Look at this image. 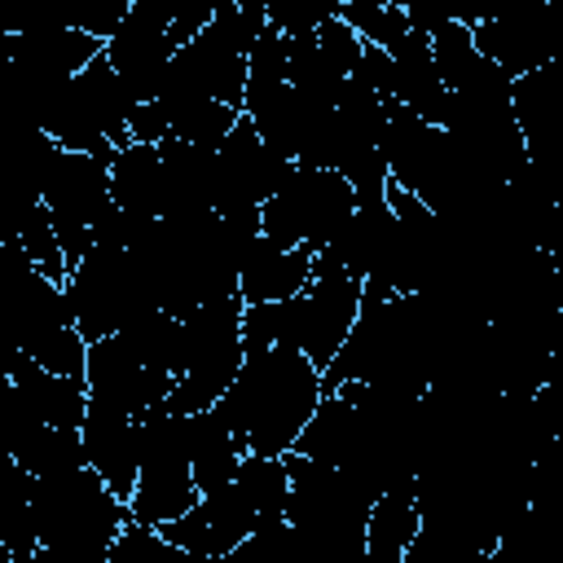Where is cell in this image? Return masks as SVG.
<instances>
[{
  "instance_id": "cell-1",
  "label": "cell",
  "mask_w": 563,
  "mask_h": 563,
  "mask_svg": "<svg viewBox=\"0 0 563 563\" xmlns=\"http://www.w3.org/2000/svg\"><path fill=\"white\" fill-rule=\"evenodd\" d=\"M321 396H325L321 365H312L299 347L264 343V347H246L242 369L220 405L251 453L286 457L299 431L308 427V418L317 413Z\"/></svg>"
},
{
  "instance_id": "cell-2",
  "label": "cell",
  "mask_w": 563,
  "mask_h": 563,
  "mask_svg": "<svg viewBox=\"0 0 563 563\" xmlns=\"http://www.w3.org/2000/svg\"><path fill=\"white\" fill-rule=\"evenodd\" d=\"M31 510L40 532L35 563H101L110 559L114 537L132 519V506L92 471H66V475H31Z\"/></svg>"
},
{
  "instance_id": "cell-3",
  "label": "cell",
  "mask_w": 563,
  "mask_h": 563,
  "mask_svg": "<svg viewBox=\"0 0 563 563\" xmlns=\"http://www.w3.org/2000/svg\"><path fill=\"white\" fill-rule=\"evenodd\" d=\"M290 462V506L286 519L308 559H361L365 563V523L374 497L339 466L308 453H286Z\"/></svg>"
},
{
  "instance_id": "cell-4",
  "label": "cell",
  "mask_w": 563,
  "mask_h": 563,
  "mask_svg": "<svg viewBox=\"0 0 563 563\" xmlns=\"http://www.w3.org/2000/svg\"><path fill=\"white\" fill-rule=\"evenodd\" d=\"M128 110H132V92L101 48L66 88H57V97L35 114L31 128L48 132L66 150H92L110 158L119 145L132 141Z\"/></svg>"
},
{
  "instance_id": "cell-5",
  "label": "cell",
  "mask_w": 563,
  "mask_h": 563,
  "mask_svg": "<svg viewBox=\"0 0 563 563\" xmlns=\"http://www.w3.org/2000/svg\"><path fill=\"white\" fill-rule=\"evenodd\" d=\"M13 246V290H9V312H13V339L18 347L57 369V374H75L84 378V361H88V339L75 325L70 299H66V282L48 277L44 268H35V260Z\"/></svg>"
},
{
  "instance_id": "cell-6",
  "label": "cell",
  "mask_w": 563,
  "mask_h": 563,
  "mask_svg": "<svg viewBox=\"0 0 563 563\" xmlns=\"http://www.w3.org/2000/svg\"><path fill=\"white\" fill-rule=\"evenodd\" d=\"M356 185L330 167V163H295L286 185L260 207L264 233L286 246H312L325 251L339 242V233L356 216Z\"/></svg>"
},
{
  "instance_id": "cell-7",
  "label": "cell",
  "mask_w": 563,
  "mask_h": 563,
  "mask_svg": "<svg viewBox=\"0 0 563 563\" xmlns=\"http://www.w3.org/2000/svg\"><path fill=\"white\" fill-rule=\"evenodd\" d=\"M242 295L207 299L185 317V369L167 396L172 409L194 413L207 405H220L224 391L233 387L246 343H242Z\"/></svg>"
},
{
  "instance_id": "cell-8",
  "label": "cell",
  "mask_w": 563,
  "mask_h": 563,
  "mask_svg": "<svg viewBox=\"0 0 563 563\" xmlns=\"http://www.w3.org/2000/svg\"><path fill=\"white\" fill-rule=\"evenodd\" d=\"M136 422H141V471H136V493L128 497V506L136 523H167L202 497L194 479V462H189L185 413L172 405H154L136 413Z\"/></svg>"
},
{
  "instance_id": "cell-9",
  "label": "cell",
  "mask_w": 563,
  "mask_h": 563,
  "mask_svg": "<svg viewBox=\"0 0 563 563\" xmlns=\"http://www.w3.org/2000/svg\"><path fill=\"white\" fill-rule=\"evenodd\" d=\"M114 158V154H110ZM110 158L92 150H66L53 145L44 172H40V202L48 207L66 264L75 268L92 246V220L114 202L110 194Z\"/></svg>"
},
{
  "instance_id": "cell-10",
  "label": "cell",
  "mask_w": 563,
  "mask_h": 563,
  "mask_svg": "<svg viewBox=\"0 0 563 563\" xmlns=\"http://www.w3.org/2000/svg\"><path fill=\"white\" fill-rule=\"evenodd\" d=\"M66 299L75 312V325L84 330V339H106L128 330L141 312L158 308L132 264L128 251H110V246H88V255L66 273Z\"/></svg>"
},
{
  "instance_id": "cell-11",
  "label": "cell",
  "mask_w": 563,
  "mask_h": 563,
  "mask_svg": "<svg viewBox=\"0 0 563 563\" xmlns=\"http://www.w3.org/2000/svg\"><path fill=\"white\" fill-rule=\"evenodd\" d=\"M361 303H365V282L334 255L317 251L312 277L295 295V317H299V352L312 365H321V374L347 343V334L361 317Z\"/></svg>"
},
{
  "instance_id": "cell-12",
  "label": "cell",
  "mask_w": 563,
  "mask_h": 563,
  "mask_svg": "<svg viewBox=\"0 0 563 563\" xmlns=\"http://www.w3.org/2000/svg\"><path fill=\"white\" fill-rule=\"evenodd\" d=\"M158 528L194 563H224L260 532V515H255V506L246 501V493L233 479V484H224L216 493H202L185 515H176V519H167Z\"/></svg>"
},
{
  "instance_id": "cell-13",
  "label": "cell",
  "mask_w": 563,
  "mask_h": 563,
  "mask_svg": "<svg viewBox=\"0 0 563 563\" xmlns=\"http://www.w3.org/2000/svg\"><path fill=\"white\" fill-rule=\"evenodd\" d=\"M471 31H475V44L515 79L554 62L550 0H488L484 18Z\"/></svg>"
},
{
  "instance_id": "cell-14",
  "label": "cell",
  "mask_w": 563,
  "mask_h": 563,
  "mask_svg": "<svg viewBox=\"0 0 563 563\" xmlns=\"http://www.w3.org/2000/svg\"><path fill=\"white\" fill-rule=\"evenodd\" d=\"M216 158H220V202H216L220 211L264 207L295 167V158H286L277 145L264 141L251 114H238L229 136L216 145Z\"/></svg>"
},
{
  "instance_id": "cell-15",
  "label": "cell",
  "mask_w": 563,
  "mask_h": 563,
  "mask_svg": "<svg viewBox=\"0 0 563 563\" xmlns=\"http://www.w3.org/2000/svg\"><path fill=\"white\" fill-rule=\"evenodd\" d=\"M84 383H88V396L92 400L119 405L128 413H145L154 405H167V396L176 387V378L163 374V369H154L123 330L88 343Z\"/></svg>"
},
{
  "instance_id": "cell-16",
  "label": "cell",
  "mask_w": 563,
  "mask_h": 563,
  "mask_svg": "<svg viewBox=\"0 0 563 563\" xmlns=\"http://www.w3.org/2000/svg\"><path fill=\"white\" fill-rule=\"evenodd\" d=\"M361 57H365V40L339 13V18H330L317 31L290 35V57H286L290 62V84L303 88V92H312V97L339 101L343 84L361 66Z\"/></svg>"
},
{
  "instance_id": "cell-17",
  "label": "cell",
  "mask_w": 563,
  "mask_h": 563,
  "mask_svg": "<svg viewBox=\"0 0 563 563\" xmlns=\"http://www.w3.org/2000/svg\"><path fill=\"white\" fill-rule=\"evenodd\" d=\"M79 440H84L88 466L128 501L136 493V471H141V422H136V413H128L119 405H106V400H92L84 422H79Z\"/></svg>"
},
{
  "instance_id": "cell-18",
  "label": "cell",
  "mask_w": 563,
  "mask_h": 563,
  "mask_svg": "<svg viewBox=\"0 0 563 563\" xmlns=\"http://www.w3.org/2000/svg\"><path fill=\"white\" fill-rule=\"evenodd\" d=\"M4 391H9L26 413H35L40 422H48V427H70V431H79V422H84V413H88V405H92L84 378L57 374V369L31 361L22 347L9 356V383H4Z\"/></svg>"
},
{
  "instance_id": "cell-19",
  "label": "cell",
  "mask_w": 563,
  "mask_h": 563,
  "mask_svg": "<svg viewBox=\"0 0 563 563\" xmlns=\"http://www.w3.org/2000/svg\"><path fill=\"white\" fill-rule=\"evenodd\" d=\"M4 444L9 457L26 471V475H66L88 466L84 457V440L70 427H48L35 413H26L9 391H4Z\"/></svg>"
},
{
  "instance_id": "cell-20",
  "label": "cell",
  "mask_w": 563,
  "mask_h": 563,
  "mask_svg": "<svg viewBox=\"0 0 563 563\" xmlns=\"http://www.w3.org/2000/svg\"><path fill=\"white\" fill-rule=\"evenodd\" d=\"M312 246H286L268 233H260L242 255H238V295L246 303L260 299H290L308 286L312 277Z\"/></svg>"
},
{
  "instance_id": "cell-21",
  "label": "cell",
  "mask_w": 563,
  "mask_h": 563,
  "mask_svg": "<svg viewBox=\"0 0 563 563\" xmlns=\"http://www.w3.org/2000/svg\"><path fill=\"white\" fill-rule=\"evenodd\" d=\"M391 101L422 114L427 123H444L449 84H444V70L435 62L431 35L418 31V26L391 48Z\"/></svg>"
},
{
  "instance_id": "cell-22",
  "label": "cell",
  "mask_w": 563,
  "mask_h": 563,
  "mask_svg": "<svg viewBox=\"0 0 563 563\" xmlns=\"http://www.w3.org/2000/svg\"><path fill=\"white\" fill-rule=\"evenodd\" d=\"M369 444V418L352 391H325L317 413L295 440V453H308L330 466H347Z\"/></svg>"
},
{
  "instance_id": "cell-23",
  "label": "cell",
  "mask_w": 563,
  "mask_h": 563,
  "mask_svg": "<svg viewBox=\"0 0 563 563\" xmlns=\"http://www.w3.org/2000/svg\"><path fill=\"white\" fill-rule=\"evenodd\" d=\"M185 440H189V462H194L198 493H216V488L233 484L242 457L251 453L242 444L238 427L229 422L224 405H207V409L185 413Z\"/></svg>"
},
{
  "instance_id": "cell-24",
  "label": "cell",
  "mask_w": 563,
  "mask_h": 563,
  "mask_svg": "<svg viewBox=\"0 0 563 563\" xmlns=\"http://www.w3.org/2000/svg\"><path fill=\"white\" fill-rule=\"evenodd\" d=\"M163 167H167V211H207L220 202V158L211 145H194L185 136H163ZM220 211V207H216Z\"/></svg>"
},
{
  "instance_id": "cell-25",
  "label": "cell",
  "mask_w": 563,
  "mask_h": 563,
  "mask_svg": "<svg viewBox=\"0 0 563 563\" xmlns=\"http://www.w3.org/2000/svg\"><path fill=\"white\" fill-rule=\"evenodd\" d=\"M418 479L378 493L365 523V563H405L409 545L418 541Z\"/></svg>"
},
{
  "instance_id": "cell-26",
  "label": "cell",
  "mask_w": 563,
  "mask_h": 563,
  "mask_svg": "<svg viewBox=\"0 0 563 563\" xmlns=\"http://www.w3.org/2000/svg\"><path fill=\"white\" fill-rule=\"evenodd\" d=\"M110 194L119 207L163 216L167 211V167L163 150L150 141H128L110 158Z\"/></svg>"
},
{
  "instance_id": "cell-27",
  "label": "cell",
  "mask_w": 563,
  "mask_h": 563,
  "mask_svg": "<svg viewBox=\"0 0 563 563\" xmlns=\"http://www.w3.org/2000/svg\"><path fill=\"white\" fill-rule=\"evenodd\" d=\"M238 488L246 493V501L260 515V532L264 528H282L286 506H290V462L273 457V453H246L238 466Z\"/></svg>"
},
{
  "instance_id": "cell-28",
  "label": "cell",
  "mask_w": 563,
  "mask_h": 563,
  "mask_svg": "<svg viewBox=\"0 0 563 563\" xmlns=\"http://www.w3.org/2000/svg\"><path fill=\"white\" fill-rule=\"evenodd\" d=\"M290 35H282L277 26H264V35L251 48V70H246V97H242V114H264L286 88H290Z\"/></svg>"
},
{
  "instance_id": "cell-29",
  "label": "cell",
  "mask_w": 563,
  "mask_h": 563,
  "mask_svg": "<svg viewBox=\"0 0 563 563\" xmlns=\"http://www.w3.org/2000/svg\"><path fill=\"white\" fill-rule=\"evenodd\" d=\"M123 334L136 343V352H141L154 369L180 378V369H185V317H172V312H163V308H150V312H141Z\"/></svg>"
},
{
  "instance_id": "cell-30",
  "label": "cell",
  "mask_w": 563,
  "mask_h": 563,
  "mask_svg": "<svg viewBox=\"0 0 563 563\" xmlns=\"http://www.w3.org/2000/svg\"><path fill=\"white\" fill-rule=\"evenodd\" d=\"M343 18L352 22V31H356L365 44L387 48V53L413 31L409 13H405L396 0H343Z\"/></svg>"
},
{
  "instance_id": "cell-31",
  "label": "cell",
  "mask_w": 563,
  "mask_h": 563,
  "mask_svg": "<svg viewBox=\"0 0 563 563\" xmlns=\"http://www.w3.org/2000/svg\"><path fill=\"white\" fill-rule=\"evenodd\" d=\"M242 343L264 347V343H286L299 347V317H295V295L290 299H260L242 308Z\"/></svg>"
},
{
  "instance_id": "cell-32",
  "label": "cell",
  "mask_w": 563,
  "mask_h": 563,
  "mask_svg": "<svg viewBox=\"0 0 563 563\" xmlns=\"http://www.w3.org/2000/svg\"><path fill=\"white\" fill-rule=\"evenodd\" d=\"M163 559L194 563L176 541H167V537H163V528H158V523H136V519H128V523H123V532L114 537V545H110V559H106V563H163Z\"/></svg>"
},
{
  "instance_id": "cell-33",
  "label": "cell",
  "mask_w": 563,
  "mask_h": 563,
  "mask_svg": "<svg viewBox=\"0 0 563 563\" xmlns=\"http://www.w3.org/2000/svg\"><path fill=\"white\" fill-rule=\"evenodd\" d=\"M158 216H145V211H132V207H119L110 202L97 220H92V246H110V251H132L145 242V233L154 229Z\"/></svg>"
},
{
  "instance_id": "cell-34",
  "label": "cell",
  "mask_w": 563,
  "mask_h": 563,
  "mask_svg": "<svg viewBox=\"0 0 563 563\" xmlns=\"http://www.w3.org/2000/svg\"><path fill=\"white\" fill-rule=\"evenodd\" d=\"M405 13H409V22L418 26V31H427V35H435L440 26H449V22H466V26H475L479 18H484V9H488V0H396Z\"/></svg>"
},
{
  "instance_id": "cell-35",
  "label": "cell",
  "mask_w": 563,
  "mask_h": 563,
  "mask_svg": "<svg viewBox=\"0 0 563 563\" xmlns=\"http://www.w3.org/2000/svg\"><path fill=\"white\" fill-rule=\"evenodd\" d=\"M339 13H343V0H273L268 26H277L282 35H303V31L325 26Z\"/></svg>"
},
{
  "instance_id": "cell-36",
  "label": "cell",
  "mask_w": 563,
  "mask_h": 563,
  "mask_svg": "<svg viewBox=\"0 0 563 563\" xmlns=\"http://www.w3.org/2000/svg\"><path fill=\"white\" fill-rule=\"evenodd\" d=\"M128 9H132V0H84L79 26H84L88 35H97V40H110V35L123 26Z\"/></svg>"
},
{
  "instance_id": "cell-37",
  "label": "cell",
  "mask_w": 563,
  "mask_h": 563,
  "mask_svg": "<svg viewBox=\"0 0 563 563\" xmlns=\"http://www.w3.org/2000/svg\"><path fill=\"white\" fill-rule=\"evenodd\" d=\"M128 136H132V141H150V145H158L163 136H172V119H167V110H163L158 101H132V110H128Z\"/></svg>"
},
{
  "instance_id": "cell-38",
  "label": "cell",
  "mask_w": 563,
  "mask_h": 563,
  "mask_svg": "<svg viewBox=\"0 0 563 563\" xmlns=\"http://www.w3.org/2000/svg\"><path fill=\"white\" fill-rule=\"evenodd\" d=\"M532 396H537V409H541L550 435L559 440V435H563V374H550Z\"/></svg>"
},
{
  "instance_id": "cell-39",
  "label": "cell",
  "mask_w": 563,
  "mask_h": 563,
  "mask_svg": "<svg viewBox=\"0 0 563 563\" xmlns=\"http://www.w3.org/2000/svg\"><path fill=\"white\" fill-rule=\"evenodd\" d=\"M554 352L563 356V308L554 312Z\"/></svg>"
}]
</instances>
